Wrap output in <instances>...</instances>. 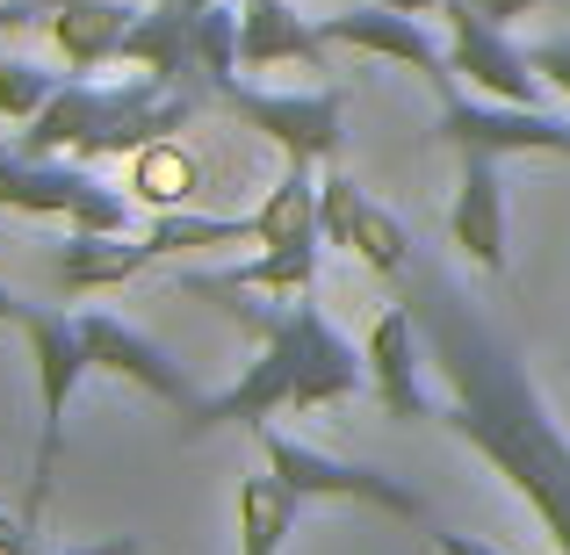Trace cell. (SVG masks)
I'll use <instances>...</instances> for the list:
<instances>
[{
	"instance_id": "obj_6",
	"label": "cell",
	"mask_w": 570,
	"mask_h": 555,
	"mask_svg": "<svg viewBox=\"0 0 570 555\" xmlns=\"http://www.w3.org/2000/svg\"><path fill=\"white\" fill-rule=\"evenodd\" d=\"M261 455L296 498H347V505H376L390 519H426V498H419L412 484H397V476L368 469V462H340V455L304 447V440H289V433H275V426L261 433Z\"/></svg>"
},
{
	"instance_id": "obj_32",
	"label": "cell",
	"mask_w": 570,
	"mask_h": 555,
	"mask_svg": "<svg viewBox=\"0 0 570 555\" xmlns=\"http://www.w3.org/2000/svg\"><path fill=\"white\" fill-rule=\"evenodd\" d=\"M43 8H72V0H43Z\"/></svg>"
},
{
	"instance_id": "obj_20",
	"label": "cell",
	"mask_w": 570,
	"mask_h": 555,
	"mask_svg": "<svg viewBox=\"0 0 570 555\" xmlns=\"http://www.w3.org/2000/svg\"><path fill=\"white\" fill-rule=\"evenodd\" d=\"M145 246L153 260H181V252H203V246H261V224L253 217H195V209H159L145 224Z\"/></svg>"
},
{
	"instance_id": "obj_18",
	"label": "cell",
	"mask_w": 570,
	"mask_h": 555,
	"mask_svg": "<svg viewBox=\"0 0 570 555\" xmlns=\"http://www.w3.org/2000/svg\"><path fill=\"white\" fill-rule=\"evenodd\" d=\"M261 246H289V238H325L318 231V159H289L282 181L267 188V202L253 209Z\"/></svg>"
},
{
	"instance_id": "obj_26",
	"label": "cell",
	"mask_w": 570,
	"mask_h": 555,
	"mask_svg": "<svg viewBox=\"0 0 570 555\" xmlns=\"http://www.w3.org/2000/svg\"><path fill=\"white\" fill-rule=\"evenodd\" d=\"M433 555H499L491 542H470V534H448V527H433Z\"/></svg>"
},
{
	"instance_id": "obj_29",
	"label": "cell",
	"mask_w": 570,
	"mask_h": 555,
	"mask_svg": "<svg viewBox=\"0 0 570 555\" xmlns=\"http://www.w3.org/2000/svg\"><path fill=\"white\" fill-rule=\"evenodd\" d=\"M29 310H37V304H22V296H14L8 281H0V325H14V333H22V325H29Z\"/></svg>"
},
{
	"instance_id": "obj_25",
	"label": "cell",
	"mask_w": 570,
	"mask_h": 555,
	"mask_svg": "<svg viewBox=\"0 0 570 555\" xmlns=\"http://www.w3.org/2000/svg\"><path fill=\"white\" fill-rule=\"evenodd\" d=\"M43 0H0V37H14V29H29V22H43Z\"/></svg>"
},
{
	"instance_id": "obj_4",
	"label": "cell",
	"mask_w": 570,
	"mask_h": 555,
	"mask_svg": "<svg viewBox=\"0 0 570 555\" xmlns=\"http://www.w3.org/2000/svg\"><path fill=\"white\" fill-rule=\"evenodd\" d=\"M22 339H29V361H37V462H29V505H22V519L37 527L43 519V505H51V476H58V447H66V404H72V389L87 383V368H95V354H87V339H80V318H66V310H29V325H22Z\"/></svg>"
},
{
	"instance_id": "obj_11",
	"label": "cell",
	"mask_w": 570,
	"mask_h": 555,
	"mask_svg": "<svg viewBox=\"0 0 570 555\" xmlns=\"http://www.w3.org/2000/svg\"><path fill=\"white\" fill-rule=\"evenodd\" d=\"M368 383H376L383 412L390 418H441L426 404V333H419V310L412 304H390L376 325H368Z\"/></svg>"
},
{
	"instance_id": "obj_1",
	"label": "cell",
	"mask_w": 570,
	"mask_h": 555,
	"mask_svg": "<svg viewBox=\"0 0 570 555\" xmlns=\"http://www.w3.org/2000/svg\"><path fill=\"white\" fill-rule=\"evenodd\" d=\"M419 333H426V361L441 375V418L455 440H470L491 469L513 484V498L542 519V534L570 555V433L542 404L528 361L462 304L448 275L419 281Z\"/></svg>"
},
{
	"instance_id": "obj_13",
	"label": "cell",
	"mask_w": 570,
	"mask_h": 555,
	"mask_svg": "<svg viewBox=\"0 0 570 555\" xmlns=\"http://www.w3.org/2000/svg\"><path fill=\"white\" fill-rule=\"evenodd\" d=\"M325 51H333L325 22L296 14L289 0H246V8H238V72H275V66L333 72Z\"/></svg>"
},
{
	"instance_id": "obj_3",
	"label": "cell",
	"mask_w": 570,
	"mask_h": 555,
	"mask_svg": "<svg viewBox=\"0 0 570 555\" xmlns=\"http://www.w3.org/2000/svg\"><path fill=\"white\" fill-rule=\"evenodd\" d=\"M203 109V87L195 80H159V72H138L124 87H101L87 72H72L51 101L22 123V152L43 159H138L145 145L174 138L181 123H195Z\"/></svg>"
},
{
	"instance_id": "obj_17",
	"label": "cell",
	"mask_w": 570,
	"mask_h": 555,
	"mask_svg": "<svg viewBox=\"0 0 570 555\" xmlns=\"http://www.w3.org/2000/svg\"><path fill=\"white\" fill-rule=\"evenodd\" d=\"M138 14L145 8H130V0H72V8L43 14V29H51L66 72H101L109 58H124V37H130Z\"/></svg>"
},
{
	"instance_id": "obj_24",
	"label": "cell",
	"mask_w": 570,
	"mask_h": 555,
	"mask_svg": "<svg viewBox=\"0 0 570 555\" xmlns=\"http://www.w3.org/2000/svg\"><path fill=\"white\" fill-rule=\"evenodd\" d=\"M470 8H476V14H491V22H499V29H513V22H520V14H534V8H549V0H470Z\"/></svg>"
},
{
	"instance_id": "obj_5",
	"label": "cell",
	"mask_w": 570,
	"mask_h": 555,
	"mask_svg": "<svg viewBox=\"0 0 570 555\" xmlns=\"http://www.w3.org/2000/svg\"><path fill=\"white\" fill-rule=\"evenodd\" d=\"M217 109H232L238 123H253L267 145H282V159H333L347 138V87H311V95H267L246 80H217L209 87Z\"/></svg>"
},
{
	"instance_id": "obj_16",
	"label": "cell",
	"mask_w": 570,
	"mask_h": 555,
	"mask_svg": "<svg viewBox=\"0 0 570 555\" xmlns=\"http://www.w3.org/2000/svg\"><path fill=\"white\" fill-rule=\"evenodd\" d=\"M145 267H159L153 246H145V231L138 238H124V231H66V252H58L51 281L66 296H95V289H124V281H138Z\"/></svg>"
},
{
	"instance_id": "obj_14",
	"label": "cell",
	"mask_w": 570,
	"mask_h": 555,
	"mask_svg": "<svg viewBox=\"0 0 570 555\" xmlns=\"http://www.w3.org/2000/svg\"><path fill=\"white\" fill-rule=\"evenodd\" d=\"M455 202H448V238L470 252L484 275H505V181L491 152H455Z\"/></svg>"
},
{
	"instance_id": "obj_28",
	"label": "cell",
	"mask_w": 570,
	"mask_h": 555,
	"mask_svg": "<svg viewBox=\"0 0 570 555\" xmlns=\"http://www.w3.org/2000/svg\"><path fill=\"white\" fill-rule=\"evenodd\" d=\"M29 555H138L130 534H116V542H87V548H29Z\"/></svg>"
},
{
	"instance_id": "obj_21",
	"label": "cell",
	"mask_w": 570,
	"mask_h": 555,
	"mask_svg": "<svg viewBox=\"0 0 570 555\" xmlns=\"http://www.w3.org/2000/svg\"><path fill=\"white\" fill-rule=\"evenodd\" d=\"M195 72H203V87L238 72V8H224V0L195 14Z\"/></svg>"
},
{
	"instance_id": "obj_22",
	"label": "cell",
	"mask_w": 570,
	"mask_h": 555,
	"mask_svg": "<svg viewBox=\"0 0 570 555\" xmlns=\"http://www.w3.org/2000/svg\"><path fill=\"white\" fill-rule=\"evenodd\" d=\"M51 95H58V72L29 66V58H0V123H29Z\"/></svg>"
},
{
	"instance_id": "obj_7",
	"label": "cell",
	"mask_w": 570,
	"mask_h": 555,
	"mask_svg": "<svg viewBox=\"0 0 570 555\" xmlns=\"http://www.w3.org/2000/svg\"><path fill=\"white\" fill-rule=\"evenodd\" d=\"M441 145L455 152H491V159H513V152H557L570 159V123L542 109H520V101H491V95H462L455 80L441 87V116H433Z\"/></svg>"
},
{
	"instance_id": "obj_23",
	"label": "cell",
	"mask_w": 570,
	"mask_h": 555,
	"mask_svg": "<svg viewBox=\"0 0 570 555\" xmlns=\"http://www.w3.org/2000/svg\"><path fill=\"white\" fill-rule=\"evenodd\" d=\"M528 58H534V72H542V80H549V87H557V95L570 101V29H563V37H542Z\"/></svg>"
},
{
	"instance_id": "obj_12",
	"label": "cell",
	"mask_w": 570,
	"mask_h": 555,
	"mask_svg": "<svg viewBox=\"0 0 570 555\" xmlns=\"http://www.w3.org/2000/svg\"><path fill=\"white\" fill-rule=\"evenodd\" d=\"M325 37L347 43V51H362V58H390V66L426 72L433 87L455 80V66H448V43H433L426 29H419V14L383 8V0H362L354 14H325Z\"/></svg>"
},
{
	"instance_id": "obj_27",
	"label": "cell",
	"mask_w": 570,
	"mask_h": 555,
	"mask_svg": "<svg viewBox=\"0 0 570 555\" xmlns=\"http://www.w3.org/2000/svg\"><path fill=\"white\" fill-rule=\"evenodd\" d=\"M29 534H37L29 519H8V513H0V555H29V548H37Z\"/></svg>"
},
{
	"instance_id": "obj_33",
	"label": "cell",
	"mask_w": 570,
	"mask_h": 555,
	"mask_svg": "<svg viewBox=\"0 0 570 555\" xmlns=\"http://www.w3.org/2000/svg\"><path fill=\"white\" fill-rule=\"evenodd\" d=\"M563 14H570V0H563Z\"/></svg>"
},
{
	"instance_id": "obj_31",
	"label": "cell",
	"mask_w": 570,
	"mask_h": 555,
	"mask_svg": "<svg viewBox=\"0 0 570 555\" xmlns=\"http://www.w3.org/2000/svg\"><path fill=\"white\" fill-rule=\"evenodd\" d=\"M174 8H181V14H203V8H217V0H174Z\"/></svg>"
},
{
	"instance_id": "obj_30",
	"label": "cell",
	"mask_w": 570,
	"mask_h": 555,
	"mask_svg": "<svg viewBox=\"0 0 570 555\" xmlns=\"http://www.w3.org/2000/svg\"><path fill=\"white\" fill-rule=\"evenodd\" d=\"M383 8H404V14H433V8H448V0H383Z\"/></svg>"
},
{
	"instance_id": "obj_9",
	"label": "cell",
	"mask_w": 570,
	"mask_h": 555,
	"mask_svg": "<svg viewBox=\"0 0 570 555\" xmlns=\"http://www.w3.org/2000/svg\"><path fill=\"white\" fill-rule=\"evenodd\" d=\"M318 231H325V246L354 252V260H362L368 275H383V281H397L404 267H412V238H404V224L390 217L354 174H325V181H318Z\"/></svg>"
},
{
	"instance_id": "obj_2",
	"label": "cell",
	"mask_w": 570,
	"mask_h": 555,
	"mask_svg": "<svg viewBox=\"0 0 570 555\" xmlns=\"http://www.w3.org/2000/svg\"><path fill=\"white\" fill-rule=\"evenodd\" d=\"M224 318H238L261 354L246 361L232 389L203 397L195 412H181V433H217V426H261L275 412H333V404L362 397L368 383V347H354L311 296H289V310H261L238 304V289H209Z\"/></svg>"
},
{
	"instance_id": "obj_8",
	"label": "cell",
	"mask_w": 570,
	"mask_h": 555,
	"mask_svg": "<svg viewBox=\"0 0 570 555\" xmlns=\"http://www.w3.org/2000/svg\"><path fill=\"white\" fill-rule=\"evenodd\" d=\"M448 66H455V80H470L476 95L491 101H520V109H542V72H534V58L520 51L513 37H505L491 14H476L470 0H448Z\"/></svg>"
},
{
	"instance_id": "obj_15",
	"label": "cell",
	"mask_w": 570,
	"mask_h": 555,
	"mask_svg": "<svg viewBox=\"0 0 570 555\" xmlns=\"http://www.w3.org/2000/svg\"><path fill=\"white\" fill-rule=\"evenodd\" d=\"M318 252H325V238H289V246H267V252H253V260L224 267V275H181V296H209V289L311 296V289H318Z\"/></svg>"
},
{
	"instance_id": "obj_19",
	"label": "cell",
	"mask_w": 570,
	"mask_h": 555,
	"mask_svg": "<svg viewBox=\"0 0 570 555\" xmlns=\"http://www.w3.org/2000/svg\"><path fill=\"white\" fill-rule=\"evenodd\" d=\"M296 505L304 498H296L275 469L246 476V484H238V555H282V542L296 534Z\"/></svg>"
},
{
	"instance_id": "obj_10",
	"label": "cell",
	"mask_w": 570,
	"mask_h": 555,
	"mask_svg": "<svg viewBox=\"0 0 570 555\" xmlns=\"http://www.w3.org/2000/svg\"><path fill=\"white\" fill-rule=\"evenodd\" d=\"M72 318H80V339H87V354H95V368H109V375H124V383H138L145 397L174 404V412H195V404H203L195 375L174 361L159 339H145L138 325L109 318V310H72Z\"/></svg>"
}]
</instances>
